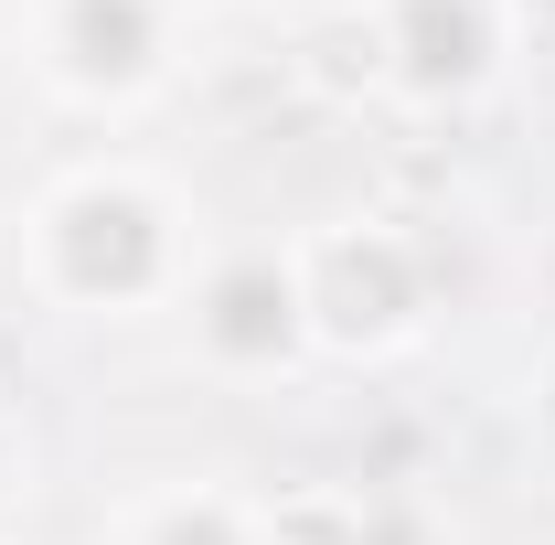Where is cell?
Listing matches in <instances>:
<instances>
[{"label": "cell", "instance_id": "obj_2", "mask_svg": "<svg viewBox=\"0 0 555 545\" xmlns=\"http://www.w3.org/2000/svg\"><path fill=\"white\" fill-rule=\"evenodd\" d=\"M288 268H299V310H310V353L332 364H385L427 332L438 310V278L427 246L385 214H343V225H310L288 236Z\"/></svg>", "mask_w": 555, "mask_h": 545}, {"label": "cell", "instance_id": "obj_4", "mask_svg": "<svg viewBox=\"0 0 555 545\" xmlns=\"http://www.w3.org/2000/svg\"><path fill=\"white\" fill-rule=\"evenodd\" d=\"M182 321H193V353L214 375H288L310 353V310H299L288 246H224L214 268H193Z\"/></svg>", "mask_w": 555, "mask_h": 545}, {"label": "cell", "instance_id": "obj_7", "mask_svg": "<svg viewBox=\"0 0 555 545\" xmlns=\"http://www.w3.org/2000/svg\"><path fill=\"white\" fill-rule=\"evenodd\" d=\"M118 545H257V503L224 481H171L118 514Z\"/></svg>", "mask_w": 555, "mask_h": 545}, {"label": "cell", "instance_id": "obj_12", "mask_svg": "<svg viewBox=\"0 0 555 545\" xmlns=\"http://www.w3.org/2000/svg\"><path fill=\"white\" fill-rule=\"evenodd\" d=\"M0 492H11V449H0Z\"/></svg>", "mask_w": 555, "mask_h": 545}, {"label": "cell", "instance_id": "obj_1", "mask_svg": "<svg viewBox=\"0 0 555 545\" xmlns=\"http://www.w3.org/2000/svg\"><path fill=\"white\" fill-rule=\"evenodd\" d=\"M22 278L43 310L75 321H139L160 300L193 289V246H182V204L129 172V161H86L65 182H43L22 204Z\"/></svg>", "mask_w": 555, "mask_h": 545}, {"label": "cell", "instance_id": "obj_6", "mask_svg": "<svg viewBox=\"0 0 555 545\" xmlns=\"http://www.w3.org/2000/svg\"><path fill=\"white\" fill-rule=\"evenodd\" d=\"M257 545H406V514L363 481H288L257 503Z\"/></svg>", "mask_w": 555, "mask_h": 545}, {"label": "cell", "instance_id": "obj_8", "mask_svg": "<svg viewBox=\"0 0 555 545\" xmlns=\"http://www.w3.org/2000/svg\"><path fill=\"white\" fill-rule=\"evenodd\" d=\"M310 75H321V86H385V54H374V22H363V0L310 22Z\"/></svg>", "mask_w": 555, "mask_h": 545}, {"label": "cell", "instance_id": "obj_10", "mask_svg": "<svg viewBox=\"0 0 555 545\" xmlns=\"http://www.w3.org/2000/svg\"><path fill=\"white\" fill-rule=\"evenodd\" d=\"M513 22H524V33H545V22H555V0H513Z\"/></svg>", "mask_w": 555, "mask_h": 545}, {"label": "cell", "instance_id": "obj_5", "mask_svg": "<svg viewBox=\"0 0 555 545\" xmlns=\"http://www.w3.org/2000/svg\"><path fill=\"white\" fill-rule=\"evenodd\" d=\"M363 22H374L385 86L416 107H470L524 33L513 0H363Z\"/></svg>", "mask_w": 555, "mask_h": 545}, {"label": "cell", "instance_id": "obj_13", "mask_svg": "<svg viewBox=\"0 0 555 545\" xmlns=\"http://www.w3.org/2000/svg\"><path fill=\"white\" fill-rule=\"evenodd\" d=\"M171 11H193V0H171Z\"/></svg>", "mask_w": 555, "mask_h": 545}, {"label": "cell", "instance_id": "obj_9", "mask_svg": "<svg viewBox=\"0 0 555 545\" xmlns=\"http://www.w3.org/2000/svg\"><path fill=\"white\" fill-rule=\"evenodd\" d=\"M524 428H534V449H545V471H555V353L534 364V385H524Z\"/></svg>", "mask_w": 555, "mask_h": 545}, {"label": "cell", "instance_id": "obj_11", "mask_svg": "<svg viewBox=\"0 0 555 545\" xmlns=\"http://www.w3.org/2000/svg\"><path fill=\"white\" fill-rule=\"evenodd\" d=\"M268 11H310V22H321V11H343V0H268Z\"/></svg>", "mask_w": 555, "mask_h": 545}, {"label": "cell", "instance_id": "obj_3", "mask_svg": "<svg viewBox=\"0 0 555 545\" xmlns=\"http://www.w3.org/2000/svg\"><path fill=\"white\" fill-rule=\"evenodd\" d=\"M22 65L43 75L65 107H139L171 86V0H22Z\"/></svg>", "mask_w": 555, "mask_h": 545}]
</instances>
